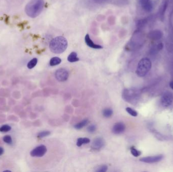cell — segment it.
I'll use <instances>...</instances> for the list:
<instances>
[{
    "instance_id": "cell-15",
    "label": "cell",
    "mask_w": 173,
    "mask_h": 172,
    "mask_svg": "<svg viewBox=\"0 0 173 172\" xmlns=\"http://www.w3.org/2000/svg\"><path fill=\"white\" fill-rule=\"evenodd\" d=\"M61 62V60L60 58L57 57H55L52 58L50 60V65L51 66H54L58 65L60 64Z\"/></svg>"
},
{
    "instance_id": "cell-4",
    "label": "cell",
    "mask_w": 173,
    "mask_h": 172,
    "mask_svg": "<svg viewBox=\"0 0 173 172\" xmlns=\"http://www.w3.org/2000/svg\"><path fill=\"white\" fill-rule=\"evenodd\" d=\"M47 151V149L46 146L41 145L32 150L30 153V154L33 157H42L46 154Z\"/></svg>"
},
{
    "instance_id": "cell-27",
    "label": "cell",
    "mask_w": 173,
    "mask_h": 172,
    "mask_svg": "<svg viewBox=\"0 0 173 172\" xmlns=\"http://www.w3.org/2000/svg\"><path fill=\"white\" fill-rule=\"evenodd\" d=\"M170 88H171L172 89H173V81H171L170 83Z\"/></svg>"
},
{
    "instance_id": "cell-24",
    "label": "cell",
    "mask_w": 173,
    "mask_h": 172,
    "mask_svg": "<svg viewBox=\"0 0 173 172\" xmlns=\"http://www.w3.org/2000/svg\"><path fill=\"white\" fill-rule=\"evenodd\" d=\"M96 130V127L94 125H91L87 128V131L90 133L95 132Z\"/></svg>"
},
{
    "instance_id": "cell-26",
    "label": "cell",
    "mask_w": 173,
    "mask_h": 172,
    "mask_svg": "<svg viewBox=\"0 0 173 172\" xmlns=\"http://www.w3.org/2000/svg\"><path fill=\"white\" fill-rule=\"evenodd\" d=\"M163 44H162V43H160V44H159V45H158V49H161L162 48H163Z\"/></svg>"
},
{
    "instance_id": "cell-22",
    "label": "cell",
    "mask_w": 173,
    "mask_h": 172,
    "mask_svg": "<svg viewBox=\"0 0 173 172\" xmlns=\"http://www.w3.org/2000/svg\"><path fill=\"white\" fill-rule=\"evenodd\" d=\"M131 152L132 155L135 157H138L140 156L141 154V151L138 150H136V148H134V147H132L131 149Z\"/></svg>"
},
{
    "instance_id": "cell-5",
    "label": "cell",
    "mask_w": 173,
    "mask_h": 172,
    "mask_svg": "<svg viewBox=\"0 0 173 172\" xmlns=\"http://www.w3.org/2000/svg\"><path fill=\"white\" fill-rule=\"evenodd\" d=\"M55 76L58 81L60 82L65 81L68 79L69 73L65 69H59L55 72Z\"/></svg>"
},
{
    "instance_id": "cell-8",
    "label": "cell",
    "mask_w": 173,
    "mask_h": 172,
    "mask_svg": "<svg viewBox=\"0 0 173 172\" xmlns=\"http://www.w3.org/2000/svg\"><path fill=\"white\" fill-rule=\"evenodd\" d=\"M126 129V126L123 123L118 122L116 123L113 126V132L115 134H120L124 132Z\"/></svg>"
},
{
    "instance_id": "cell-6",
    "label": "cell",
    "mask_w": 173,
    "mask_h": 172,
    "mask_svg": "<svg viewBox=\"0 0 173 172\" xmlns=\"http://www.w3.org/2000/svg\"><path fill=\"white\" fill-rule=\"evenodd\" d=\"M173 102V95L171 92H166L161 97V103L163 107H169L172 105Z\"/></svg>"
},
{
    "instance_id": "cell-2",
    "label": "cell",
    "mask_w": 173,
    "mask_h": 172,
    "mask_svg": "<svg viewBox=\"0 0 173 172\" xmlns=\"http://www.w3.org/2000/svg\"><path fill=\"white\" fill-rule=\"evenodd\" d=\"M68 46V42L65 37L59 36L55 37L50 42L49 48L54 53L59 54L63 53Z\"/></svg>"
},
{
    "instance_id": "cell-14",
    "label": "cell",
    "mask_w": 173,
    "mask_h": 172,
    "mask_svg": "<svg viewBox=\"0 0 173 172\" xmlns=\"http://www.w3.org/2000/svg\"><path fill=\"white\" fill-rule=\"evenodd\" d=\"M88 122H89V121L88 119H85L81 122H80V123H78L75 125L74 126V128L77 130L81 129L83 127H84L85 126H86Z\"/></svg>"
},
{
    "instance_id": "cell-21",
    "label": "cell",
    "mask_w": 173,
    "mask_h": 172,
    "mask_svg": "<svg viewBox=\"0 0 173 172\" xmlns=\"http://www.w3.org/2000/svg\"><path fill=\"white\" fill-rule=\"evenodd\" d=\"M126 111L128 113H129V114L131 115V116H133V117H136L137 116L138 113L136 111H135L133 109L128 107L126 109Z\"/></svg>"
},
{
    "instance_id": "cell-16",
    "label": "cell",
    "mask_w": 173,
    "mask_h": 172,
    "mask_svg": "<svg viewBox=\"0 0 173 172\" xmlns=\"http://www.w3.org/2000/svg\"><path fill=\"white\" fill-rule=\"evenodd\" d=\"M102 114H103V115L104 117L110 118L113 115V111L111 108H105L103 111Z\"/></svg>"
},
{
    "instance_id": "cell-9",
    "label": "cell",
    "mask_w": 173,
    "mask_h": 172,
    "mask_svg": "<svg viewBox=\"0 0 173 172\" xmlns=\"http://www.w3.org/2000/svg\"><path fill=\"white\" fill-rule=\"evenodd\" d=\"M85 40L86 43V45L88 46H89L90 48L94 49H101L103 48V46H101L100 45H97L96 43H94L92 40L91 39L89 34H86L85 37Z\"/></svg>"
},
{
    "instance_id": "cell-1",
    "label": "cell",
    "mask_w": 173,
    "mask_h": 172,
    "mask_svg": "<svg viewBox=\"0 0 173 172\" xmlns=\"http://www.w3.org/2000/svg\"><path fill=\"white\" fill-rule=\"evenodd\" d=\"M44 6V0H31L25 6V13L30 17L36 18L43 11Z\"/></svg>"
},
{
    "instance_id": "cell-23",
    "label": "cell",
    "mask_w": 173,
    "mask_h": 172,
    "mask_svg": "<svg viewBox=\"0 0 173 172\" xmlns=\"http://www.w3.org/2000/svg\"><path fill=\"white\" fill-rule=\"evenodd\" d=\"M3 141H4L5 143H7V144H12V137L10 135H6V136H5L3 137Z\"/></svg>"
},
{
    "instance_id": "cell-7",
    "label": "cell",
    "mask_w": 173,
    "mask_h": 172,
    "mask_svg": "<svg viewBox=\"0 0 173 172\" xmlns=\"http://www.w3.org/2000/svg\"><path fill=\"white\" fill-rule=\"evenodd\" d=\"M163 155L148 157H142L140 159L141 162L145 163H154L157 162H160L163 159Z\"/></svg>"
},
{
    "instance_id": "cell-19",
    "label": "cell",
    "mask_w": 173,
    "mask_h": 172,
    "mask_svg": "<svg viewBox=\"0 0 173 172\" xmlns=\"http://www.w3.org/2000/svg\"><path fill=\"white\" fill-rule=\"evenodd\" d=\"M11 127L8 125H4L0 127V132H7L11 130Z\"/></svg>"
},
{
    "instance_id": "cell-11",
    "label": "cell",
    "mask_w": 173,
    "mask_h": 172,
    "mask_svg": "<svg viewBox=\"0 0 173 172\" xmlns=\"http://www.w3.org/2000/svg\"><path fill=\"white\" fill-rule=\"evenodd\" d=\"M139 2L142 8L146 11H150L153 8L150 0H139Z\"/></svg>"
},
{
    "instance_id": "cell-12",
    "label": "cell",
    "mask_w": 173,
    "mask_h": 172,
    "mask_svg": "<svg viewBox=\"0 0 173 172\" xmlns=\"http://www.w3.org/2000/svg\"><path fill=\"white\" fill-rule=\"evenodd\" d=\"M67 60L70 62L74 63L76 62L79 60V58L77 57V55L76 52H72L70 53L67 58Z\"/></svg>"
},
{
    "instance_id": "cell-18",
    "label": "cell",
    "mask_w": 173,
    "mask_h": 172,
    "mask_svg": "<svg viewBox=\"0 0 173 172\" xmlns=\"http://www.w3.org/2000/svg\"><path fill=\"white\" fill-rule=\"evenodd\" d=\"M50 133V132L49 131H43L40 132L38 134V137L40 138H44V137L49 136Z\"/></svg>"
},
{
    "instance_id": "cell-25",
    "label": "cell",
    "mask_w": 173,
    "mask_h": 172,
    "mask_svg": "<svg viewBox=\"0 0 173 172\" xmlns=\"http://www.w3.org/2000/svg\"><path fill=\"white\" fill-rule=\"evenodd\" d=\"M4 152V150L2 147H0V156H2Z\"/></svg>"
},
{
    "instance_id": "cell-10",
    "label": "cell",
    "mask_w": 173,
    "mask_h": 172,
    "mask_svg": "<svg viewBox=\"0 0 173 172\" xmlns=\"http://www.w3.org/2000/svg\"><path fill=\"white\" fill-rule=\"evenodd\" d=\"M104 145V140L102 138L98 137L95 138L93 141L92 147L94 150H98L103 147Z\"/></svg>"
},
{
    "instance_id": "cell-20",
    "label": "cell",
    "mask_w": 173,
    "mask_h": 172,
    "mask_svg": "<svg viewBox=\"0 0 173 172\" xmlns=\"http://www.w3.org/2000/svg\"><path fill=\"white\" fill-rule=\"evenodd\" d=\"M107 169L108 167L106 165H101L98 167L95 171L97 172H105L107 171Z\"/></svg>"
},
{
    "instance_id": "cell-3",
    "label": "cell",
    "mask_w": 173,
    "mask_h": 172,
    "mask_svg": "<svg viewBox=\"0 0 173 172\" xmlns=\"http://www.w3.org/2000/svg\"><path fill=\"white\" fill-rule=\"evenodd\" d=\"M151 68V61L148 58H143L138 63L136 74L139 77H144L150 71Z\"/></svg>"
},
{
    "instance_id": "cell-13",
    "label": "cell",
    "mask_w": 173,
    "mask_h": 172,
    "mask_svg": "<svg viewBox=\"0 0 173 172\" xmlns=\"http://www.w3.org/2000/svg\"><path fill=\"white\" fill-rule=\"evenodd\" d=\"M90 143V140L88 138H86V137H84V138H79L77 139V145L78 147L81 146L83 144H87L89 143Z\"/></svg>"
},
{
    "instance_id": "cell-17",
    "label": "cell",
    "mask_w": 173,
    "mask_h": 172,
    "mask_svg": "<svg viewBox=\"0 0 173 172\" xmlns=\"http://www.w3.org/2000/svg\"><path fill=\"white\" fill-rule=\"evenodd\" d=\"M38 59L37 58H34L33 59L31 60V61L28 63V64L27 65V67L28 69H31L34 68L36 65L37 64Z\"/></svg>"
}]
</instances>
